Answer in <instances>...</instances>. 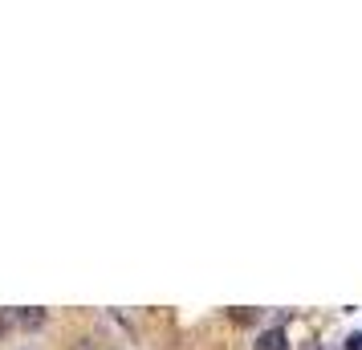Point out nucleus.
I'll list each match as a JSON object with an SVG mask.
<instances>
[{
    "mask_svg": "<svg viewBox=\"0 0 362 350\" xmlns=\"http://www.w3.org/2000/svg\"><path fill=\"white\" fill-rule=\"evenodd\" d=\"M257 350H289V338H285L281 326H273V330L257 334Z\"/></svg>",
    "mask_w": 362,
    "mask_h": 350,
    "instance_id": "f257e3e1",
    "label": "nucleus"
},
{
    "mask_svg": "<svg viewBox=\"0 0 362 350\" xmlns=\"http://www.w3.org/2000/svg\"><path fill=\"white\" fill-rule=\"evenodd\" d=\"M17 322L25 330H41L45 326V310H17Z\"/></svg>",
    "mask_w": 362,
    "mask_h": 350,
    "instance_id": "f03ea898",
    "label": "nucleus"
},
{
    "mask_svg": "<svg viewBox=\"0 0 362 350\" xmlns=\"http://www.w3.org/2000/svg\"><path fill=\"white\" fill-rule=\"evenodd\" d=\"M232 317H236L240 326H248V322H252V310H245V305H236V310H232Z\"/></svg>",
    "mask_w": 362,
    "mask_h": 350,
    "instance_id": "7ed1b4c3",
    "label": "nucleus"
},
{
    "mask_svg": "<svg viewBox=\"0 0 362 350\" xmlns=\"http://www.w3.org/2000/svg\"><path fill=\"white\" fill-rule=\"evenodd\" d=\"M346 350H362V334H350L346 338Z\"/></svg>",
    "mask_w": 362,
    "mask_h": 350,
    "instance_id": "20e7f679",
    "label": "nucleus"
},
{
    "mask_svg": "<svg viewBox=\"0 0 362 350\" xmlns=\"http://www.w3.org/2000/svg\"><path fill=\"white\" fill-rule=\"evenodd\" d=\"M4 330H8V314H0V338H4Z\"/></svg>",
    "mask_w": 362,
    "mask_h": 350,
    "instance_id": "39448f33",
    "label": "nucleus"
},
{
    "mask_svg": "<svg viewBox=\"0 0 362 350\" xmlns=\"http://www.w3.org/2000/svg\"><path fill=\"white\" fill-rule=\"evenodd\" d=\"M305 350H326V346H317V342H305Z\"/></svg>",
    "mask_w": 362,
    "mask_h": 350,
    "instance_id": "423d86ee",
    "label": "nucleus"
}]
</instances>
